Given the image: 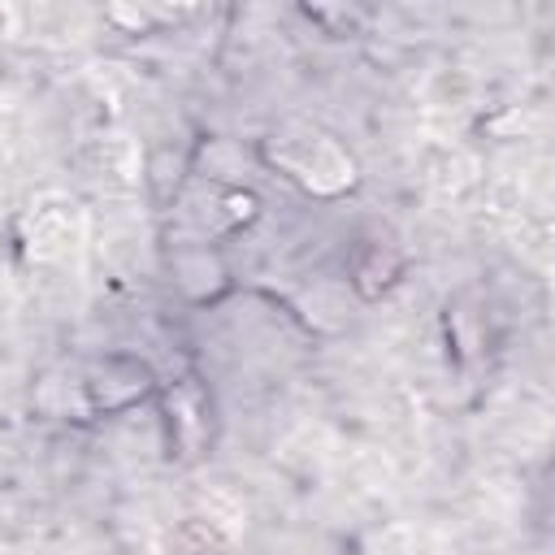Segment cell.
<instances>
[{
  "label": "cell",
  "mask_w": 555,
  "mask_h": 555,
  "mask_svg": "<svg viewBox=\"0 0 555 555\" xmlns=\"http://www.w3.org/2000/svg\"><path fill=\"white\" fill-rule=\"evenodd\" d=\"M264 160L286 173L291 182H299L308 195H321V199H334L343 191L356 186V160L351 152L321 134V130H308V126H295V130H282L273 139H264Z\"/></svg>",
  "instance_id": "6da1fadb"
},
{
  "label": "cell",
  "mask_w": 555,
  "mask_h": 555,
  "mask_svg": "<svg viewBox=\"0 0 555 555\" xmlns=\"http://www.w3.org/2000/svg\"><path fill=\"white\" fill-rule=\"evenodd\" d=\"M82 386H87L91 412L113 416V412H126V408H134L139 399H147V395L156 390V373H152L147 360H139V356H104V360L91 369V377H87Z\"/></svg>",
  "instance_id": "7a4b0ae2"
},
{
  "label": "cell",
  "mask_w": 555,
  "mask_h": 555,
  "mask_svg": "<svg viewBox=\"0 0 555 555\" xmlns=\"http://www.w3.org/2000/svg\"><path fill=\"white\" fill-rule=\"evenodd\" d=\"M399 269H403V260H399L390 247L364 243L360 256H356V264H351V282H356V291H360L364 299H373V295H382V291L399 278Z\"/></svg>",
  "instance_id": "3957f363"
},
{
  "label": "cell",
  "mask_w": 555,
  "mask_h": 555,
  "mask_svg": "<svg viewBox=\"0 0 555 555\" xmlns=\"http://www.w3.org/2000/svg\"><path fill=\"white\" fill-rule=\"evenodd\" d=\"M74 208V204H69ZM69 208H35L30 212V238H35V256H52L61 251V243H69Z\"/></svg>",
  "instance_id": "277c9868"
}]
</instances>
